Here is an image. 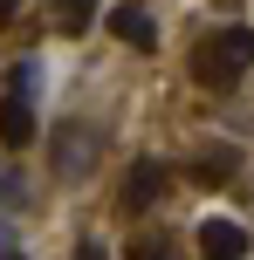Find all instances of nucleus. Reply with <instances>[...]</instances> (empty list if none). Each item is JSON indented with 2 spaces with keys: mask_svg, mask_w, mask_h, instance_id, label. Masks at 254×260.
<instances>
[{
  "mask_svg": "<svg viewBox=\"0 0 254 260\" xmlns=\"http://www.w3.org/2000/svg\"><path fill=\"white\" fill-rule=\"evenodd\" d=\"M247 69H254V27H213L192 48V82L200 89H234Z\"/></svg>",
  "mask_w": 254,
  "mask_h": 260,
  "instance_id": "f257e3e1",
  "label": "nucleus"
},
{
  "mask_svg": "<svg viewBox=\"0 0 254 260\" xmlns=\"http://www.w3.org/2000/svg\"><path fill=\"white\" fill-rule=\"evenodd\" d=\"M103 27L124 41V48H158V21H151V14L137 7V0H117V7L103 14Z\"/></svg>",
  "mask_w": 254,
  "mask_h": 260,
  "instance_id": "f03ea898",
  "label": "nucleus"
},
{
  "mask_svg": "<svg viewBox=\"0 0 254 260\" xmlns=\"http://www.w3.org/2000/svg\"><path fill=\"white\" fill-rule=\"evenodd\" d=\"M172 185V165H158V157H137L131 165V178H124V212H145L151 199Z\"/></svg>",
  "mask_w": 254,
  "mask_h": 260,
  "instance_id": "7ed1b4c3",
  "label": "nucleus"
},
{
  "mask_svg": "<svg viewBox=\"0 0 254 260\" xmlns=\"http://www.w3.org/2000/svg\"><path fill=\"white\" fill-rule=\"evenodd\" d=\"M0 144H7V151H27V144H35V103H27V89L0 96Z\"/></svg>",
  "mask_w": 254,
  "mask_h": 260,
  "instance_id": "20e7f679",
  "label": "nucleus"
},
{
  "mask_svg": "<svg viewBox=\"0 0 254 260\" xmlns=\"http://www.w3.org/2000/svg\"><path fill=\"white\" fill-rule=\"evenodd\" d=\"M192 240H200L206 260H241V253H247V226H234V219H206Z\"/></svg>",
  "mask_w": 254,
  "mask_h": 260,
  "instance_id": "39448f33",
  "label": "nucleus"
},
{
  "mask_svg": "<svg viewBox=\"0 0 254 260\" xmlns=\"http://www.w3.org/2000/svg\"><path fill=\"white\" fill-rule=\"evenodd\" d=\"M90 151H96V130H90V123H69V144L55 151V171H62V178H82Z\"/></svg>",
  "mask_w": 254,
  "mask_h": 260,
  "instance_id": "423d86ee",
  "label": "nucleus"
},
{
  "mask_svg": "<svg viewBox=\"0 0 254 260\" xmlns=\"http://www.w3.org/2000/svg\"><path fill=\"white\" fill-rule=\"evenodd\" d=\"M96 7H103V0H55V27H62V35H82V27H90L96 21Z\"/></svg>",
  "mask_w": 254,
  "mask_h": 260,
  "instance_id": "0eeeda50",
  "label": "nucleus"
},
{
  "mask_svg": "<svg viewBox=\"0 0 254 260\" xmlns=\"http://www.w3.org/2000/svg\"><path fill=\"white\" fill-rule=\"evenodd\" d=\"M137 260H172V247L165 240H137Z\"/></svg>",
  "mask_w": 254,
  "mask_h": 260,
  "instance_id": "6e6552de",
  "label": "nucleus"
},
{
  "mask_svg": "<svg viewBox=\"0 0 254 260\" xmlns=\"http://www.w3.org/2000/svg\"><path fill=\"white\" fill-rule=\"evenodd\" d=\"M76 260H110V253H103V240H82V247H76Z\"/></svg>",
  "mask_w": 254,
  "mask_h": 260,
  "instance_id": "1a4fd4ad",
  "label": "nucleus"
},
{
  "mask_svg": "<svg viewBox=\"0 0 254 260\" xmlns=\"http://www.w3.org/2000/svg\"><path fill=\"white\" fill-rule=\"evenodd\" d=\"M0 199H21V178L14 171H0Z\"/></svg>",
  "mask_w": 254,
  "mask_h": 260,
  "instance_id": "9d476101",
  "label": "nucleus"
},
{
  "mask_svg": "<svg viewBox=\"0 0 254 260\" xmlns=\"http://www.w3.org/2000/svg\"><path fill=\"white\" fill-rule=\"evenodd\" d=\"M14 7H21V0H0V21H14Z\"/></svg>",
  "mask_w": 254,
  "mask_h": 260,
  "instance_id": "9b49d317",
  "label": "nucleus"
},
{
  "mask_svg": "<svg viewBox=\"0 0 254 260\" xmlns=\"http://www.w3.org/2000/svg\"><path fill=\"white\" fill-rule=\"evenodd\" d=\"M0 260H21V253H7V247H0Z\"/></svg>",
  "mask_w": 254,
  "mask_h": 260,
  "instance_id": "f8f14e48",
  "label": "nucleus"
}]
</instances>
